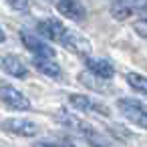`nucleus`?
Returning <instances> with one entry per match:
<instances>
[{
    "label": "nucleus",
    "instance_id": "obj_1",
    "mask_svg": "<svg viewBox=\"0 0 147 147\" xmlns=\"http://www.w3.org/2000/svg\"><path fill=\"white\" fill-rule=\"evenodd\" d=\"M36 28H38V32H40L45 38L63 45L65 49L73 51L75 55H79L83 61H85L87 57H91V45H89V40H87L85 36H81L79 32L67 28V26H65L63 22H59L57 18L40 20Z\"/></svg>",
    "mask_w": 147,
    "mask_h": 147
},
{
    "label": "nucleus",
    "instance_id": "obj_7",
    "mask_svg": "<svg viewBox=\"0 0 147 147\" xmlns=\"http://www.w3.org/2000/svg\"><path fill=\"white\" fill-rule=\"evenodd\" d=\"M2 129L6 133L18 135V137H32L38 133V125L28 119H6L2 123Z\"/></svg>",
    "mask_w": 147,
    "mask_h": 147
},
{
    "label": "nucleus",
    "instance_id": "obj_6",
    "mask_svg": "<svg viewBox=\"0 0 147 147\" xmlns=\"http://www.w3.org/2000/svg\"><path fill=\"white\" fill-rule=\"evenodd\" d=\"M20 40H22V45L34 55V57H47V59H55V49L45 40V36L40 38V36H36V34H30V32H26V30H22L20 32Z\"/></svg>",
    "mask_w": 147,
    "mask_h": 147
},
{
    "label": "nucleus",
    "instance_id": "obj_12",
    "mask_svg": "<svg viewBox=\"0 0 147 147\" xmlns=\"http://www.w3.org/2000/svg\"><path fill=\"white\" fill-rule=\"evenodd\" d=\"M32 67H34L38 73H42V75H47V77H51V79H61V77H63V69L59 67V63H57L55 59L34 57V59H32Z\"/></svg>",
    "mask_w": 147,
    "mask_h": 147
},
{
    "label": "nucleus",
    "instance_id": "obj_16",
    "mask_svg": "<svg viewBox=\"0 0 147 147\" xmlns=\"http://www.w3.org/2000/svg\"><path fill=\"white\" fill-rule=\"evenodd\" d=\"M6 2L14 8V10H20V12H24V10H28V0H6Z\"/></svg>",
    "mask_w": 147,
    "mask_h": 147
},
{
    "label": "nucleus",
    "instance_id": "obj_2",
    "mask_svg": "<svg viewBox=\"0 0 147 147\" xmlns=\"http://www.w3.org/2000/svg\"><path fill=\"white\" fill-rule=\"evenodd\" d=\"M59 123L61 125H65L67 129H71V131H75L77 135H81V137H85L91 145H95V147H101V141H99V133L87 123V121H83V119H79L77 115H73V113H69V111H61L59 115Z\"/></svg>",
    "mask_w": 147,
    "mask_h": 147
},
{
    "label": "nucleus",
    "instance_id": "obj_3",
    "mask_svg": "<svg viewBox=\"0 0 147 147\" xmlns=\"http://www.w3.org/2000/svg\"><path fill=\"white\" fill-rule=\"evenodd\" d=\"M117 107L129 123L147 129V105L145 103H141L137 99H131V97H123V99L117 101Z\"/></svg>",
    "mask_w": 147,
    "mask_h": 147
},
{
    "label": "nucleus",
    "instance_id": "obj_14",
    "mask_svg": "<svg viewBox=\"0 0 147 147\" xmlns=\"http://www.w3.org/2000/svg\"><path fill=\"white\" fill-rule=\"evenodd\" d=\"M89 73H91V71H87V73H83V75H81V83H83L85 87L93 89V91H99V93H107L105 85L101 83V81H105V79H101V77H95V79L91 81V79H89V77H91Z\"/></svg>",
    "mask_w": 147,
    "mask_h": 147
},
{
    "label": "nucleus",
    "instance_id": "obj_15",
    "mask_svg": "<svg viewBox=\"0 0 147 147\" xmlns=\"http://www.w3.org/2000/svg\"><path fill=\"white\" fill-rule=\"evenodd\" d=\"M135 30H137L141 36H145V38H147V6L141 10V14H139V20L135 22Z\"/></svg>",
    "mask_w": 147,
    "mask_h": 147
},
{
    "label": "nucleus",
    "instance_id": "obj_10",
    "mask_svg": "<svg viewBox=\"0 0 147 147\" xmlns=\"http://www.w3.org/2000/svg\"><path fill=\"white\" fill-rule=\"evenodd\" d=\"M85 67H87V71H91L95 77H101V79H113V75H115V69H113V65L107 61V59H93V57H87L85 61Z\"/></svg>",
    "mask_w": 147,
    "mask_h": 147
},
{
    "label": "nucleus",
    "instance_id": "obj_17",
    "mask_svg": "<svg viewBox=\"0 0 147 147\" xmlns=\"http://www.w3.org/2000/svg\"><path fill=\"white\" fill-rule=\"evenodd\" d=\"M34 147H75L71 143H36Z\"/></svg>",
    "mask_w": 147,
    "mask_h": 147
},
{
    "label": "nucleus",
    "instance_id": "obj_4",
    "mask_svg": "<svg viewBox=\"0 0 147 147\" xmlns=\"http://www.w3.org/2000/svg\"><path fill=\"white\" fill-rule=\"evenodd\" d=\"M147 6V0H113L111 16L115 20H127L129 16L141 12Z\"/></svg>",
    "mask_w": 147,
    "mask_h": 147
},
{
    "label": "nucleus",
    "instance_id": "obj_9",
    "mask_svg": "<svg viewBox=\"0 0 147 147\" xmlns=\"http://www.w3.org/2000/svg\"><path fill=\"white\" fill-rule=\"evenodd\" d=\"M55 6L63 16H67L71 20H77V22L85 20V16H87L85 6L79 2V0H55Z\"/></svg>",
    "mask_w": 147,
    "mask_h": 147
},
{
    "label": "nucleus",
    "instance_id": "obj_18",
    "mask_svg": "<svg viewBox=\"0 0 147 147\" xmlns=\"http://www.w3.org/2000/svg\"><path fill=\"white\" fill-rule=\"evenodd\" d=\"M101 147H103V145H101Z\"/></svg>",
    "mask_w": 147,
    "mask_h": 147
},
{
    "label": "nucleus",
    "instance_id": "obj_13",
    "mask_svg": "<svg viewBox=\"0 0 147 147\" xmlns=\"http://www.w3.org/2000/svg\"><path fill=\"white\" fill-rule=\"evenodd\" d=\"M125 81H127L129 87L135 89L137 93L147 95V77H143V75H139V73H127V75H125Z\"/></svg>",
    "mask_w": 147,
    "mask_h": 147
},
{
    "label": "nucleus",
    "instance_id": "obj_11",
    "mask_svg": "<svg viewBox=\"0 0 147 147\" xmlns=\"http://www.w3.org/2000/svg\"><path fill=\"white\" fill-rule=\"evenodd\" d=\"M2 71L10 77H14V79H26V75H28V69L24 67V63L14 55H4L2 57Z\"/></svg>",
    "mask_w": 147,
    "mask_h": 147
},
{
    "label": "nucleus",
    "instance_id": "obj_8",
    "mask_svg": "<svg viewBox=\"0 0 147 147\" xmlns=\"http://www.w3.org/2000/svg\"><path fill=\"white\" fill-rule=\"evenodd\" d=\"M69 103L79 109V111H85V113H99V115H109V109L99 103L97 99L93 97H87V95H71L69 97Z\"/></svg>",
    "mask_w": 147,
    "mask_h": 147
},
{
    "label": "nucleus",
    "instance_id": "obj_5",
    "mask_svg": "<svg viewBox=\"0 0 147 147\" xmlns=\"http://www.w3.org/2000/svg\"><path fill=\"white\" fill-rule=\"evenodd\" d=\"M0 93H2V103L8 107V109H14V111H30L32 109V103L26 95H22L20 91H16L14 87L2 83V89H0Z\"/></svg>",
    "mask_w": 147,
    "mask_h": 147
}]
</instances>
